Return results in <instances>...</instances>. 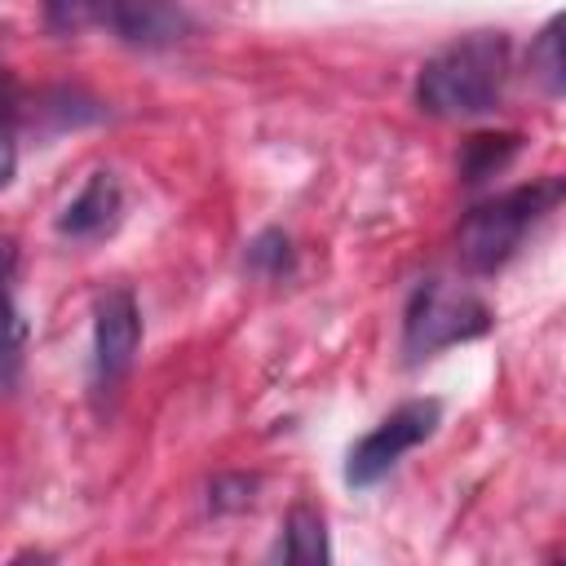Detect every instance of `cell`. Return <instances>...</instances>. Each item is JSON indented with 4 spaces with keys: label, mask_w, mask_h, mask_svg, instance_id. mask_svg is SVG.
I'll return each instance as SVG.
<instances>
[{
    "label": "cell",
    "mask_w": 566,
    "mask_h": 566,
    "mask_svg": "<svg viewBox=\"0 0 566 566\" xmlns=\"http://www.w3.org/2000/svg\"><path fill=\"white\" fill-rule=\"evenodd\" d=\"M142 345V310L128 287H111L93 310V385L115 389Z\"/></svg>",
    "instance_id": "5"
},
{
    "label": "cell",
    "mask_w": 566,
    "mask_h": 566,
    "mask_svg": "<svg viewBox=\"0 0 566 566\" xmlns=\"http://www.w3.org/2000/svg\"><path fill=\"white\" fill-rule=\"evenodd\" d=\"M522 150V133H473L464 146H460V181L464 186H478L486 177H495L500 168H509V159Z\"/></svg>",
    "instance_id": "10"
},
{
    "label": "cell",
    "mask_w": 566,
    "mask_h": 566,
    "mask_svg": "<svg viewBox=\"0 0 566 566\" xmlns=\"http://www.w3.org/2000/svg\"><path fill=\"white\" fill-rule=\"evenodd\" d=\"M256 486H261L256 473H221L208 482V509L212 513H243V509H252Z\"/></svg>",
    "instance_id": "13"
},
{
    "label": "cell",
    "mask_w": 566,
    "mask_h": 566,
    "mask_svg": "<svg viewBox=\"0 0 566 566\" xmlns=\"http://www.w3.org/2000/svg\"><path fill=\"white\" fill-rule=\"evenodd\" d=\"M18 172V142H13V124H0V190L13 181Z\"/></svg>",
    "instance_id": "14"
},
{
    "label": "cell",
    "mask_w": 566,
    "mask_h": 566,
    "mask_svg": "<svg viewBox=\"0 0 566 566\" xmlns=\"http://www.w3.org/2000/svg\"><path fill=\"white\" fill-rule=\"evenodd\" d=\"M531 71L535 80L557 97L566 88V62H562V18H548L544 31L531 44Z\"/></svg>",
    "instance_id": "11"
},
{
    "label": "cell",
    "mask_w": 566,
    "mask_h": 566,
    "mask_svg": "<svg viewBox=\"0 0 566 566\" xmlns=\"http://www.w3.org/2000/svg\"><path fill=\"white\" fill-rule=\"evenodd\" d=\"M279 557L283 562H296V566H318L332 557L327 548V526H323V513L305 500H296L283 517V539H279Z\"/></svg>",
    "instance_id": "9"
},
{
    "label": "cell",
    "mask_w": 566,
    "mask_h": 566,
    "mask_svg": "<svg viewBox=\"0 0 566 566\" xmlns=\"http://www.w3.org/2000/svg\"><path fill=\"white\" fill-rule=\"evenodd\" d=\"M75 4H80V0H49V18H53V22H66V18L75 13Z\"/></svg>",
    "instance_id": "16"
},
{
    "label": "cell",
    "mask_w": 566,
    "mask_h": 566,
    "mask_svg": "<svg viewBox=\"0 0 566 566\" xmlns=\"http://www.w3.org/2000/svg\"><path fill=\"white\" fill-rule=\"evenodd\" d=\"M119 212H124V186H119V177L111 168H97L75 190V199L62 208L57 234H66V239H102V234H111L119 226Z\"/></svg>",
    "instance_id": "7"
},
{
    "label": "cell",
    "mask_w": 566,
    "mask_h": 566,
    "mask_svg": "<svg viewBox=\"0 0 566 566\" xmlns=\"http://www.w3.org/2000/svg\"><path fill=\"white\" fill-rule=\"evenodd\" d=\"M442 420V402L438 398H411L402 407H394L371 433H363L349 455H345V482L349 486H371L380 482L411 447H420Z\"/></svg>",
    "instance_id": "4"
},
{
    "label": "cell",
    "mask_w": 566,
    "mask_h": 566,
    "mask_svg": "<svg viewBox=\"0 0 566 566\" xmlns=\"http://www.w3.org/2000/svg\"><path fill=\"white\" fill-rule=\"evenodd\" d=\"M97 22L133 49H168L190 35V13L177 0H102Z\"/></svg>",
    "instance_id": "6"
},
{
    "label": "cell",
    "mask_w": 566,
    "mask_h": 566,
    "mask_svg": "<svg viewBox=\"0 0 566 566\" xmlns=\"http://www.w3.org/2000/svg\"><path fill=\"white\" fill-rule=\"evenodd\" d=\"M13 106H18V84H13V75L0 66V124H13Z\"/></svg>",
    "instance_id": "15"
},
{
    "label": "cell",
    "mask_w": 566,
    "mask_h": 566,
    "mask_svg": "<svg viewBox=\"0 0 566 566\" xmlns=\"http://www.w3.org/2000/svg\"><path fill=\"white\" fill-rule=\"evenodd\" d=\"M243 265L252 270V274H265V279H283V274H292V265H296V252H292V239L283 234V230H261L252 243H248V252H243Z\"/></svg>",
    "instance_id": "12"
},
{
    "label": "cell",
    "mask_w": 566,
    "mask_h": 566,
    "mask_svg": "<svg viewBox=\"0 0 566 566\" xmlns=\"http://www.w3.org/2000/svg\"><path fill=\"white\" fill-rule=\"evenodd\" d=\"M509 80V35L469 31L433 53L416 75V102L438 119H473L500 106Z\"/></svg>",
    "instance_id": "1"
},
{
    "label": "cell",
    "mask_w": 566,
    "mask_h": 566,
    "mask_svg": "<svg viewBox=\"0 0 566 566\" xmlns=\"http://www.w3.org/2000/svg\"><path fill=\"white\" fill-rule=\"evenodd\" d=\"M562 203V177H544L517 190H504L478 208L464 212L460 221V261L473 274H495L526 239V230H535L553 208Z\"/></svg>",
    "instance_id": "2"
},
{
    "label": "cell",
    "mask_w": 566,
    "mask_h": 566,
    "mask_svg": "<svg viewBox=\"0 0 566 566\" xmlns=\"http://www.w3.org/2000/svg\"><path fill=\"white\" fill-rule=\"evenodd\" d=\"M486 332H491V305L478 292L447 279H424L402 314V354L407 363H420L438 349L478 340Z\"/></svg>",
    "instance_id": "3"
},
{
    "label": "cell",
    "mask_w": 566,
    "mask_h": 566,
    "mask_svg": "<svg viewBox=\"0 0 566 566\" xmlns=\"http://www.w3.org/2000/svg\"><path fill=\"white\" fill-rule=\"evenodd\" d=\"M13 239H0V394H13L27 363V318L13 301Z\"/></svg>",
    "instance_id": "8"
}]
</instances>
